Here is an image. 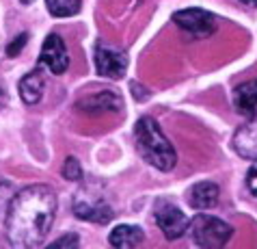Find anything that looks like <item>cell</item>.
<instances>
[{"instance_id": "cell-1", "label": "cell", "mask_w": 257, "mask_h": 249, "mask_svg": "<svg viewBox=\"0 0 257 249\" xmlns=\"http://www.w3.org/2000/svg\"><path fill=\"white\" fill-rule=\"evenodd\" d=\"M56 217V195L46 184L22 189L7 210V238L13 249H35L46 240Z\"/></svg>"}, {"instance_id": "cell-2", "label": "cell", "mask_w": 257, "mask_h": 249, "mask_svg": "<svg viewBox=\"0 0 257 249\" xmlns=\"http://www.w3.org/2000/svg\"><path fill=\"white\" fill-rule=\"evenodd\" d=\"M134 137H137V147L141 156L149 165H154L156 169H162V172H169V169L175 167L177 162L175 147L164 137L158 122H154L152 117L139 119L137 128H134Z\"/></svg>"}, {"instance_id": "cell-3", "label": "cell", "mask_w": 257, "mask_h": 249, "mask_svg": "<svg viewBox=\"0 0 257 249\" xmlns=\"http://www.w3.org/2000/svg\"><path fill=\"white\" fill-rule=\"evenodd\" d=\"M190 232L201 249H223L233 234L229 223L214 215H205V212H199L190 221Z\"/></svg>"}, {"instance_id": "cell-4", "label": "cell", "mask_w": 257, "mask_h": 249, "mask_svg": "<svg viewBox=\"0 0 257 249\" xmlns=\"http://www.w3.org/2000/svg\"><path fill=\"white\" fill-rule=\"evenodd\" d=\"M173 22L182 28L184 33L192 35L195 39H203V37H210L216 31V18L214 13L210 11H203V9H182L173 16Z\"/></svg>"}, {"instance_id": "cell-5", "label": "cell", "mask_w": 257, "mask_h": 249, "mask_svg": "<svg viewBox=\"0 0 257 249\" xmlns=\"http://www.w3.org/2000/svg\"><path fill=\"white\" fill-rule=\"evenodd\" d=\"M39 63L46 65L52 74H65L69 67V56H67V48L63 44V39L59 35H48L44 41V48H41L39 54Z\"/></svg>"}, {"instance_id": "cell-6", "label": "cell", "mask_w": 257, "mask_h": 249, "mask_svg": "<svg viewBox=\"0 0 257 249\" xmlns=\"http://www.w3.org/2000/svg\"><path fill=\"white\" fill-rule=\"evenodd\" d=\"M156 223L162 230V234L167 236V240H177L180 236H184L188 230V219L186 215L175 208V206H162V208L156 210Z\"/></svg>"}, {"instance_id": "cell-7", "label": "cell", "mask_w": 257, "mask_h": 249, "mask_svg": "<svg viewBox=\"0 0 257 249\" xmlns=\"http://www.w3.org/2000/svg\"><path fill=\"white\" fill-rule=\"evenodd\" d=\"M95 65H97V74L106 76V78H121L127 69V54L119 52V50H110V48H102L97 46L95 50Z\"/></svg>"}, {"instance_id": "cell-8", "label": "cell", "mask_w": 257, "mask_h": 249, "mask_svg": "<svg viewBox=\"0 0 257 249\" xmlns=\"http://www.w3.org/2000/svg\"><path fill=\"white\" fill-rule=\"evenodd\" d=\"M74 212L78 219L93 223H108L112 219V208L108 204H104L102 199H76L74 202Z\"/></svg>"}, {"instance_id": "cell-9", "label": "cell", "mask_w": 257, "mask_h": 249, "mask_svg": "<svg viewBox=\"0 0 257 249\" xmlns=\"http://www.w3.org/2000/svg\"><path fill=\"white\" fill-rule=\"evenodd\" d=\"M143 238H145V234H143L141 227L123 223V225H117L110 232L108 243L112 249H137L143 243Z\"/></svg>"}, {"instance_id": "cell-10", "label": "cell", "mask_w": 257, "mask_h": 249, "mask_svg": "<svg viewBox=\"0 0 257 249\" xmlns=\"http://www.w3.org/2000/svg\"><path fill=\"white\" fill-rule=\"evenodd\" d=\"M218 195H220L218 184H214V182H199V184H195V187L190 189L188 202H190L192 208H197V210H210V208L216 206Z\"/></svg>"}, {"instance_id": "cell-11", "label": "cell", "mask_w": 257, "mask_h": 249, "mask_svg": "<svg viewBox=\"0 0 257 249\" xmlns=\"http://www.w3.org/2000/svg\"><path fill=\"white\" fill-rule=\"evenodd\" d=\"M233 104L238 113L246 117H253L257 113V78L248 82H242L233 91Z\"/></svg>"}, {"instance_id": "cell-12", "label": "cell", "mask_w": 257, "mask_h": 249, "mask_svg": "<svg viewBox=\"0 0 257 249\" xmlns=\"http://www.w3.org/2000/svg\"><path fill=\"white\" fill-rule=\"evenodd\" d=\"M78 109L97 115V113L119 111L121 109V100H119V96L110 94V91H102V94H93V96H87L84 100H80V102H78Z\"/></svg>"}, {"instance_id": "cell-13", "label": "cell", "mask_w": 257, "mask_h": 249, "mask_svg": "<svg viewBox=\"0 0 257 249\" xmlns=\"http://www.w3.org/2000/svg\"><path fill=\"white\" fill-rule=\"evenodd\" d=\"M20 96L26 104H37L41 96H44V78L39 72H31L20 80Z\"/></svg>"}, {"instance_id": "cell-14", "label": "cell", "mask_w": 257, "mask_h": 249, "mask_svg": "<svg viewBox=\"0 0 257 249\" xmlns=\"http://www.w3.org/2000/svg\"><path fill=\"white\" fill-rule=\"evenodd\" d=\"M235 149L244 158H257V122L244 126L235 134Z\"/></svg>"}, {"instance_id": "cell-15", "label": "cell", "mask_w": 257, "mask_h": 249, "mask_svg": "<svg viewBox=\"0 0 257 249\" xmlns=\"http://www.w3.org/2000/svg\"><path fill=\"white\" fill-rule=\"evenodd\" d=\"M46 7L54 18H69L80 11L82 0H46Z\"/></svg>"}, {"instance_id": "cell-16", "label": "cell", "mask_w": 257, "mask_h": 249, "mask_svg": "<svg viewBox=\"0 0 257 249\" xmlns=\"http://www.w3.org/2000/svg\"><path fill=\"white\" fill-rule=\"evenodd\" d=\"M46 249H78V236L76 234H65V236L56 238L54 243H50Z\"/></svg>"}, {"instance_id": "cell-17", "label": "cell", "mask_w": 257, "mask_h": 249, "mask_svg": "<svg viewBox=\"0 0 257 249\" xmlns=\"http://www.w3.org/2000/svg\"><path fill=\"white\" fill-rule=\"evenodd\" d=\"M63 176H65L67 180H80L82 169H80V165H78L76 158H67V160H65V167H63Z\"/></svg>"}, {"instance_id": "cell-18", "label": "cell", "mask_w": 257, "mask_h": 249, "mask_svg": "<svg viewBox=\"0 0 257 249\" xmlns=\"http://www.w3.org/2000/svg\"><path fill=\"white\" fill-rule=\"evenodd\" d=\"M26 41H28V33L18 35V39H13L11 44H9V48H7V54H9V56H16V54H20V50L24 48Z\"/></svg>"}, {"instance_id": "cell-19", "label": "cell", "mask_w": 257, "mask_h": 249, "mask_svg": "<svg viewBox=\"0 0 257 249\" xmlns=\"http://www.w3.org/2000/svg\"><path fill=\"white\" fill-rule=\"evenodd\" d=\"M246 187H248V191L257 197V158H255V162H253V167L248 169V174H246Z\"/></svg>"}, {"instance_id": "cell-20", "label": "cell", "mask_w": 257, "mask_h": 249, "mask_svg": "<svg viewBox=\"0 0 257 249\" xmlns=\"http://www.w3.org/2000/svg\"><path fill=\"white\" fill-rule=\"evenodd\" d=\"M240 3H244L246 7H257V0H240Z\"/></svg>"}, {"instance_id": "cell-21", "label": "cell", "mask_w": 257, "mask_h": 249, "mask_svg": "<svg viewBox=\"0 0 257 249\" xmlns=\"http://www.w3.org/2000/svg\"><path fill=\"white\" fill-rule=\"evenodd\" d=\"M3 102H5V91L0 89V104H3Z\"/></svg>"}, {"instance_id": "cell-22", "label": "cell", "mask_w": 257, "mask_h": 249, "mask_svg": "<svg viewBox=\"0 0 257 249\" xmlns=\"http://www.w3.org/2000/svg\"><path fill=\"white\" fill-rule=\"evenodd\" d=\"M20 3H22V5H31L33 0H20Z\"/></svg>"}]
</instances>
